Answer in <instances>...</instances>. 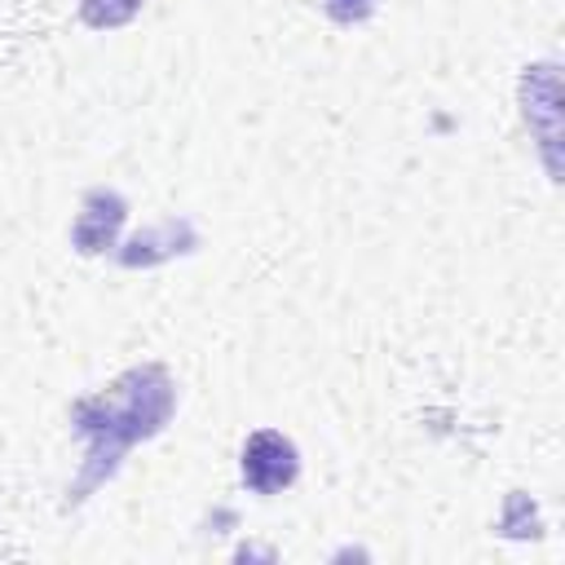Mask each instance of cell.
<instances>
[{"mask_svg": "<svg viewBox=\"0 0 565 565\" xmlns=\"http://www.w3.org/2000/svg\"><path fill=\"white\" fill-rule=\"evenodd\" d=\"M124 221H128V203H124L119 190H106V185L88 190V194L79 199V212H75V225H71L75 252H84V256L110 252V247L119 243Z\"/></svg>", "mask_w": 565, "mask_h": 565, "instance_id": "cell-3", "label": "cell"}, {"mask_svg": "<svg viewBox=\"0 0 565 565\" xmlns=\"http://www.w3.org/2000/svg\"><path fill=\"white\" fill-rule=\"evenodd\" d=\"M141 4H146V0H79V18H84V26H93V31H110V26L132 22V18L141 13Z\"/></svg>", "mask_w": 565, "mask_h": 565, "instance_id": "cell-5", "label": "cell"}, {"mask_svg": "<svg viewBox=\"0 0 565 565\" xmlns=\"http://www.w3.org/2000/svg\"><path fill=\"white\" fill-rule=\"evenodd\" d=\"M194 247H199L194 225H190L185 216H168V221H159V225L132 234L115 256H119V265H128V269H137V265L146 269V265H163V260H172V256H185V252H194Z\"/></svg>", "mask_w": 565, "mask_h": 565, "instance_id": "cell-4", "label": "cell"}, {"mask_svg": "<svg viewBox=\"0 0 565 565\" xmlns=\"http://www.w3.org/2000/svg\"><path fill=\"white\" fill-rule=\"evenodd\" d=\"M380 9V0H322V13L340 26H358Z\"/></svg>", "mask_w": 565, "mask_h": 565, "instance_id": "cell-6", "label": "cell"}, {"mask_svg": "<svg viewBox=\"0 0 565 565\" xmlns=\"http://www.w3.org/2000/svg\"><path fill=\"white\" fill-rule=\"evenodd\" d=\"M177 406V384L163 366L146 362L124 375H115L106 388L71 402V424L84 437V468L75 486L66 490L71 503H84L102 481L119 472V459L137 446L163 433Z\"/></svg>", "mask_w": 565, "mask_h": 565, "instance_id": "cell-1", "label": "cell"}, {"mask_svg": "<svg viewBox=\"0 0 565 565\" xmlns=\"http://www.w3.org/2000/svg\"><path fill=\"white\" fill-rule=\"evenodd\" d=\"M238 472H243V486H247L252 494H282V490L300 477V450H296V441L282 437L278 428H256V433L243 441Z\"/></svg>", "mask_w": 565, "mask_h": 565, "instance_id": "cell-2", "label": "cell"}]
</instances>
